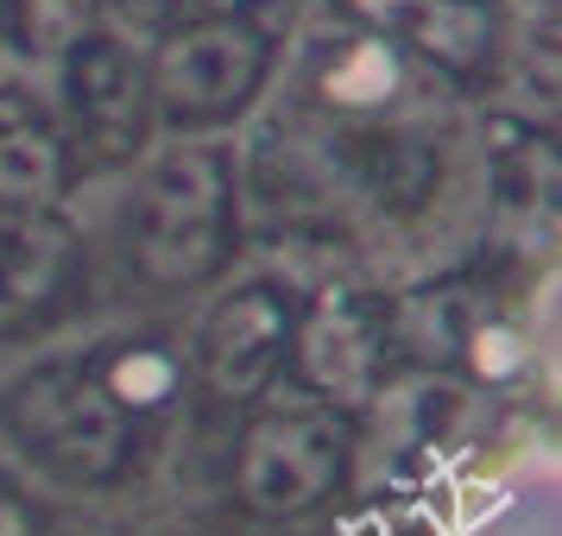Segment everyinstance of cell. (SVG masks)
<instances>
[{
	"label": "cell",
	"instance_id": "1",
	"mask_svg": "<svg viewBox=\"0 0 562 536\" xmlns=\"http://www.w3.org/2000/svg\"><path fill=\"white\" fill-rule=\"evenodd\" d=\"M234 240V190L228 158L215 146H171L153 158L146 183L127 208L133 272L158 290H196L228 265Z\"/></svg>",
	"mask_w": 562,
	"mask_h": 536
},
{
	"label": "cell",
	"instance_id": "2",
	"mask_svg": "<svg viewBox=\"0 0 562 536\" xmlns=\"http://www.w3.org/2000/svg\"><path fill=\"white\" fill-rule=\"evenodd\" d=\"M7 435L57 480H108L133 442V417L89 366H38L7 385Z\"/></svg>",
	"mask_w": 562,
	"mask_h": 536
},
{
	"label": "cell",
	"instance_id": "3",
	"mask_svg": "<svg viewBox=\"0 0 562 536\" xmlns=\"http://www.w3.org/2000/svg\"><path fill=\"white\" fill-rule=\"evenodd\" d=\"M266 70H272V38L254 20L234 13L190 20L153 57V107L171 127H215L254 102Z\"/></svg>",
	"mask_w": 562,
	"mask_h": 536
},
{
	"label": "cell",
	"instance_id": "4",
	"mask_svg": "<svg viewBox=\"0 0 562 536\" xmlns=\"http://www.w3.org/2000/svg\"><path fill=\"white\" fill-rule=\"evenodd\" d=\"M348 467V417L323 398L266 410L240 448V499L259 517H291L329 499Z\"/></svg>",
	"mask_w": 562,
	"mask_h": 536
},
{
	"label": "cell",
	"instance_id": "5",
	"mask_svg": "<svg viewBox=\"0 0 562 536\" xmlns=\"http://www.w3.org/2000/svg\"><path fill=\"white\" fill-rule=\"evenodd\" d=\"M64 89H70V114H77L82 146L102 164H121V158L146 146V133H153V77L114 32L82 26L64 45Z\"/></svg>",
	"mask_w": 562,
	"mask_h": 536
},
{
	"label": "cell",
	"instance_id": "6",
	"mask_svg": "<svg viewBox=\"0 0 562 536\" xmlns=\"http://www.w3.org/2000/svg\"><path fill=\"white\" fill-rule=\"evenodd\" d=\"M77 278V233L52 203L0 196V334L38 322Z\"/></svg>",
	"mask_w": 562,
	"mask_h": 536
},
{
	"label": "cell",
	"instance_id": "7",
	"mask_svg": "<svg viewBox=\"0 0 562 536\" xmlns=\"http://www.w3.org/2000/svg\"><path fill=\"white\" fill-rule=\"evenodd\" d=\"M297 334V309L284 304V290L272 284H247L228 304L209 316L203 329V373L222 398H254L272 379V366L284 360Z\"/></svg>",
	"mask_w": 562,
	"mask_h": 536
},
{
	"label": "cell",
	"instance_id": "8",
	"mask_svg": "<svg viewBox=\"0 0 562 536\" xmlns=\"http://www.w3.org/2000/svg\"><path fill=\"white\" fill-rule=\"evenodd\" d=\"M57 190H64V139L52 114L26 95H0V196L52 203Z\"/></svg>",
	"mask_w": 562,
	"mask_h": 536
},
{
	"label": "cell",
	"instance_id": "9",
	"mask_svg": "<svg viewBox=\"0 0 562 536\" xmlns=\"http://www.w3.org/2000/svg\"><path fill=\"white\" fill-rule=\"evenodd\" d=\"M304 373L316 391H335V398H355L367 391V373H373V334L360 329L355 309H316L304 322Z\"/></svg>",
	"mask_w": 562,
	"mask_h": 536
},
{
	"label": "cell",
	"instance_id": "10",
	"mask_svg": "<svg viewBox=\"0 0 562 536\" xmlns=\"http://www.w3.org/2000/svg\"><path fill=\"white\" fill-rule=\"evenodd\" d=\"M13 7H20V32L38 52H64L82 26H95L102 0H13Z\"/></svg>",
	"mask_w": 562,
	"mask_h": 536
},
{
	"label": "cell",
	"instance_id": "11",
	"mask_svg": "<svg viewBox=\"0 0 562 536\" xmlns=\"http://www.w3.org/2000/svg\"><path fill=\"white\" fill-rule=\"evenodd\" d=\"M7 13H13V0H0V26H7Z\"/></svg>",
	"mask_w": 562,
	"mask_h": 536
},
{
	"label": "cell",
	"instance_id": "12",
	"mask_svg": "<svg viewBox=\"0 0 562 536\" xmlns=\"http://www.w3.org/2000/svg\"><path fill=\"white\" fill-rule=\"evenodd\" d=\"M0 531H7V517H0Z\"/></svg>",
	"mask_w": 562,
	"mask_h": 536
}]
</instances>
